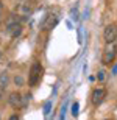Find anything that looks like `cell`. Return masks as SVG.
<instances>
[{
  "mask_svg": "<svg viewBox=\"0 0 117 120\" xmlns=\"http://www.w3.org/2000/svg\"><path fill=\"white\" fill-rule=\"evenodd\" d=\"M42 73H44V69L41 66V62H33L31 69H30V73H28V84L30 86H36L38 83L42 78Z\"/></svg>",
  "mask_w": 117,
  "mask_h": 120,
  "instance_id": "1",
  "label": "cell"
},
{
  "mask_svg": "<svg viewBox=\"0 0 117 120\" xmlns=\"http://www.w3.org/2000/svg\"><path fill=\"white\" fill-rule=\"evenodd\" d=\"M58 22H59V13L58 11H50V13L45 16L41 28H42L44 31H50V30H53V28L58 25Z\"/></svg>",
  "mask_w": 117,
  "mask_h": 120,
  "instance_id": "2",
  "label": "cell"
},
{
  "mask_svg": "<svg viewBox=\"0 0 117 120\" xmlns=\"http://www.w3.org/2000/svg\"><path fill=\"white\" fill-rule=\"evenodd\" d=\"M6 30H8V33H9V36H11V38H17V36L22 33V25H20V20H19L14 14L9 17L8 22H6Z\"/></svg>",
  "mask_w": 117,
  "mask_h": 120,
  "instance_id": "3",
  "label": "cell"
},
{
  "mask_svg": "<svg viewBox=\"0 0 117 120\" xmlns=\"http://www.w3.org/2000/svg\"><path fill=\"white\" fill-rule=\"evenodd\" d=\"M116 55H117V45L114 42L113 44H106V49L103 52V64L105 66H109L116 59Z\"/></svg>",
  "mask_w": 117,
  "mask_h": 120,
  "instance_id": "4",
  "label": "cell"
},
{
  "mask_svg": "<svg viewBox=\"0 0 117 120\" xmlns=\"http://www.w3.org/2000/svg\"><path fill=\"white\" fill-rule=\"evenodd\" d=\"M31 5L28 3H20L17 5V8H16V11H14V16L19 19V20H25V19H28L30 16H31Z\"/></svg>",
  "mask_w": 117,
  "mask_h": 120,
  "instance_id": "5",
  "label": "cell"
},
{
  "mask_svg": "<svg viewBox=\"0 0 117 120\" xmlns=\"http://www.w3.org/2000/svg\"><path fill=\"white\" fill-rule=\"evenodd\" d=\"M103 38H105V42H106V44H113V42H116V38H117V23H109L108 27L105 28Z\"/></svg>",
  "mask_w": 117,
  "mask_h": 120,
  "instance_id": "6",
  "label": "cell"
},
{
  "mask_svg": "<svg viewBox=\"0 0 117 120\" xmlns=\"http://www.w3.org/2000/svg\"><path fill=\"white\" fill-rule=\"evenodd\" d=\"M105 98H106V90L103 87H98V89H95L92 92V103H94L95 106H98L102 103L105 101Z\"/></svg>",
  "mask_w": 117,
  "mask_h": 120,
  "instance_id": "7",
  "label": "cell"
},
{
  "mask_svg": "<svg viewBox=\"0 0 117 120\" xmlns=\"http://www.w3.org/2000/svg\"><path fill=\"white\" fill-rule=\"evenodd\" d=\"M8 101H9V105H11V108L20 109V108H22V95L19 92H11L9 97H8Z\"/></svg>",
  "mask_w": 117,
  "mask_h": 120,
  "instance_id": "8",
  "label": "cell"
},
{
  "mask_svg": "<svg viewBox=\"0 0 117 120\" xmlns=\"http://www.w3.org/2000/svg\"><path fill=\"white\" fill-rule=\"evenodd\" d=\"M6 84H8V75L6 73H0V86L6 87Z\"/></svg>",
  "mask_w": 117,
  "mask_h": 120,
  "instance_id": "9",
  "label": "cell"
},
{
  "mask_svg": "<svg viewBox=\"0 0 117 120\" xmlns=\"http://www.w3.org/2000/svg\"><path fill=\"white\" fill-rule=\"evenodd\" d=\"M78 112H80V105L78 103H73L72 105V114L75 117H78Z\"/></svg>",
  "mask_w": 117,
  "mask_h": 120,
  "instance_id": "10",
  "label": "cell"
},
{
  "mask_svg": "<svg viewBox=\"0 0 117 120\" xmlns=\"http://www.w3.org/2000/svg\"><path fill=\"white\" fill-rule=\"evenodd\" d=\"M50 109H52V101H47V103H45V106H44V114H45V116H49V114H50Z\"/></svg>",
  "mask_w": 117,
  "mask_h": 120,
  "instance_id": "11",
  "label": "cell"
},
{
  "mask_svg": "<svg viewBox=\"0 0 117 120\" xmlns=\"http://www.w3.org/2000/svg\"><path fill=\"white\" fill-rule=\"evenodd\" d=\"M97 80L98 81H105L106 80V73H105V70H100L98 73H97Z\"/></svg>",
  "mask_w": 117,
  "mask_h": 120,
  "instance_id": "12",
  "label": "cell"
},
{
  "mask_svg": "<svg viewBox=\"0 0 117 120\" xmlns=\"http://www.w3.org/2000/svg\"><path fill=\"white\" fill-rule=\"evenodd\" d=\"M28 101H30V95L28 94H25V95H22V108H25L28 105Z\"/></svg>",
  "mask_w": 117,
  "mask_h": 120,
  "instance_id": "13",
  "label": "cell"
},
{
  "mask_svg": "<svg viewBox=\"0 0 117 120\" xmlns=\"http://www.w3.org/2000/svg\"><path fill=\"white\" fill-rule=\"evenodd\" d=\"M72 19L73 20H78V13H77V8L72 9Z\"/></svg>",
  "mask_w": 117,
  "mask_h": 120,
  "instance_id": "14",
  "label": "cell"
},
{
  "mask_svg": "<svg viewBox=\"0 0 117 120\" xmlns=\"http://www.w3.org/2000/svg\"><path fill=\"white\" fill-rule=\"evenodd\" d=\"M2 19H3V3L0 2V23H2Z\"/></svg>",
  "mask_w": 117,
  "mask_h": 120,
  "instance_id": "15",
  "label": "cell"
},
{
  "mask_svg": "<svg viewBox=\"0 0 117 120\" xmlns=\"http://www.w3.org/2000/svg\"><path fill=\"white\" fill-rule=\"evenodd\" d=\"M8 120H19V117H17V116H16V114H13V116L9 117V119H8Z\"/></svg>",
  "mask_w": 117,
  "mask_h": 120,
  "instance_id": "16",
  "label": "cell"
},
{
  "mask_svg": "<svg viewBox=\"0 0 117 120\" xmlns=\"http://www.w3.org/2000/svg\"><path fill=\"white\" fill-rule=\"evenodd\" d=\"M16 83H17V84H22V78L17 76V78H16Z\"/></svg>",
  "mask_w": 117,
  "mask_h": 120,
  "instance_id": "17",
  "label": "cell"
},
{
  "mask_svg": "<svg viewBox=\"0 0 117 120\" xmlns=\"http://www.w3.org/2000/svg\"><path fill=\"white\" fill-rule=\"evenodd\" d=\"M116 42H117V38H116Z\"/></svg>",
  "mask_w": 117,
  "mask_h": 120,
  "instance_id": "18",
  "label": "cell"
}]
</instances>
